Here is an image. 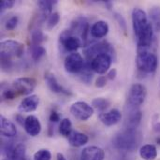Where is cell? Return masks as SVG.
Masks as SVG:
<instances>
[{"mask_svg":"<svg viewBox=\"0 0 160 160\" xmlns=\"http://www.w3.org/2000/svg\"><path fill=\"white\" fill-rule=\"evenodd\" d=\"M138 136L136 129L127 128L125 131L115 136L113 140V145L124 151H133L138 145Z\"/></svg>","mask_w":160,"mask_h":160,"instance_id":"6da1fadb","label":"cell"},{"mask_svg":"<svg viewBox=\"0 0 160 160\" xmlns=\"http://www.w3.org/2000/svg\"><path fill=\"white\" fill-rule=\"evenodd\" d=\"M24 46L19 41L8 39L2 41L0 44L1 59L12 60V58H19L23 54Z\"/></svg>","mask_w":160,"mask_h":160,"instance_id":"7a4b0ae2","label":"cell"},{"mask_svg":"<svg viewBox=\"0 0 160 160\" xmlns=\"http://www.w3.org/2000/svg\"><path fill=\"white\" fill-rule=\"evenodd\" d=\"M136 64L141 71L144 73H152L158 68V56L152 52H138Z\"/></svg>","mask_w":160,"mask_h":160,"instance_id":"3957f363","label":"cell"},{"mask_svg":"<svg viewBox=\"0 0 160 160\" xmlns=\"http://www.w3.org/2000/svg\"><path fill=\"white\" fill-rule=\"evenodd\" d=\"M147 90L144 85L141 83H134L128 92V104L130 107L138 108L145 100Z\"/></svg>","mask_w":160,"mask_h":160,"instance_id":"277c9868","label":"cell"},{"mask_svg":"<svg viewBox=\"0 0 160 160\" xmlns=\"http://www.w3.org/2000/svg\"><path fill=\"white\" fill-rule=\"evenodd\" d=\"M86 59L91 62L96 56L102 54V53H108L112 56V46L106 42V41H101V42H97V43H93L91 45H88L84 48L83 51Z\"/></svg>","mask_w":160,"mask_h":160,"instance_id":"5b68a950","label":"cell"},{"mask_svg":"<svg viewBox=\"0 0 160 160\" xmlns=\"http://www.w3.org/2000/svg\"><path fill=\"white\" fill-rule=\"evenodd\" d=\"M151 23V22L148 21L146 13L139 8H136L132 11V24L135 36L138 37L142 32H143L148 25Z\"/></svg>","mask_w":160,"mask_h":160,"instance_id":"8992f818","label":"cell"},{"mask_svg":"<svg viewBox=\"0 0 160 160\" xmlns=\"http://www.w3.org/2000/svg\"><path fill=\"white\" fill-rule=\"evenodd\" d=\"M70 112L76 119L86 121L94 114V108L84 101H78L72 104Z\"/></svg>","mask_w":160,"mask_h":160,"instance_id":"52a82bcc","label":"cell"},{"mask_svg":"<svg viewBox=\"0 0 160 160\" xmlns=\"http://www.w3.org/2000/svg\"><path fill=\"white\" fill-rule=\"evenodd\" d=\"M37 82L33 78H27L22 77L15 80L12 84V88L15 90L17 95H29L31 94L35 87H36Z\"/></svg>","mask_w":160,"mask_h":160,"instance_id":"ba28073f","label":"cell"},{"mask_svg":"<svg viewBox=\"0 0 160 160\" xmlns=\"http://www.w3.org/2000/svg\"><path fill=\"white\" fill-rule=\"evenodd\" d=\"M64 66L68 72L79 73L84 67V60L79 52H71L66 57Z\"/></svg>","mask_w":160,"mask_h":160,"instance_id":"9c48e42d","label":"cell"},{"mask_svg":"<svg viewBox=\"0 0 160 160\" xmlns=\"http://www.w3.org/2000/svg\"><path fill=\"white\" fill-rule=\"evenodd\" d=\"M91 68L98 74L106 73L112 65V56L108 53H102L96 56L91 62Z\"/></svg>","mask_w":160,"mask_h":160,"instance_id":"30bf717a","label":"cell"},{"mask_svg":"<svg viewBox=\"0 0 160 160\" xmlns=\"http://www.w3.org/2000/svg\"><path fill=\"white\" fill-rule=\"evenodd\" d=\"M60 39L65 50L68 52H75L82 46V41L78 37L74 35H68L67 32H64L61 35Z\"/></svg>","mask_w":160,"mask_h":160,"instance_id":"8fae6325","label":"cell"},{"mask_svg":"<svg viewBox=\"0 0 160 160\" xmlns=\"http://www.w3.org/2000/svg\"><path fill=\"white\" fill-rule=\"evenodd\" d=\"M105 152L98 146L85 147L81 153V160H104Z\"/></svg>","mask_w":160,"mask_h":160,"instance_id":"7c38bea8","label":"cell"},{"mask_svg":"<svg viewBox=\"0 0 160 160\" xmlns=\"http://www.w3.org/2000/svg\"><path fill=\"white\" fill-rule=\"evenodd\" d=\"M45 82L47 86L49 87V89L55 93V94H62V95H66V96H70L71 92H69L68 90H67L66 88H64L62 85L59 84L57 79L55 78V76L51 73V72H47L45 73Z\"/></svg>","mask_w":160,"mask_h":160,"instance_id":"4fadbf2b","label":"cell"},{"mask_svg":"<svg viewBox=\"0 0 160 160\" xmlns=\"http://www.w3.org/2000/svg\"><path fill=\"white\" fill-rule=\"evenodd\" d=\"M24 129L26 133L32 137L38 136L41 131V124L38 117L35 115H29L25 118L24 122Z\"/></svg>","mask_w":160,"mask_h":160,"instance_id":"5bb4252c","label":"cell"},{"mask_svg":"<svg viewBox=\"0 0 160 160\" xmlns=\"http://www.w3.org/2000/svg\"><path fill=\"white\" fill-rule=\"evenodd\" d=\"M100 121L108 127L118 124L122 119V113L117 109H112L107 112H103L99 115Z\"/></svg>","mask_w":160,"mask_h":160,"instance_id":"9a60e30c","label":"cell"},{"mask_svg":"<svg viewBox=\"0 0 160 160\" xmlns=\"http://www.w3.org/2000/svg\"><path fill=\"white\" fill-rule=\"evenodd\" d=\"M39 104V98L37 95H31L22 100L19 110L22 112H32L37 110Z\"/></svg>","mask_w":160,"mask_h":160,"instance_id":"2e32d148","label":"cell"},{"mask_svg":"<svg viewBox=\"0 0 160 160\" xmlns=\"http://www.w3.org/2000/svg\"><path fill=\"white\" fill-rule=\"evenodd\" d=\"M0 132L1 135L7 138H12L16 136L17 129L16 126L4 116L0 117Z\"/></svg>","mask_w":160,"mask_h":160,"instance_id":"e0dca14e","label":"cell"},{"mask_svg":"<svg viewBox=\"0 0 160 160\" xmlns=\"http://www.w3.org/2000/svg\"><path fill=\"white\" fill-rule=\"evenodd\" d=\"M108 32L109 25L105 21H98L95 22L90 29V34L95 38H102L107 36Z\"/></svg>","mask_w":160,"mask_h":160,"instance_id":"ac0fdd59","label":"cell"},{"mask_svg":"<svg viewBox=\"0 0 160 160\" xmlns=\"http://www.w3.org/2000/svg\"><path fill=\"white\" fill-rule=\"evenodd\" d=\"M142 117V112L138 110L137 108L131 107L129 115L128 116V128H127L136 129L141 123Z\"/></svg>","mask_w":160,"mask_h":160,"instance_id":"d6986e66","label":"cell"},{"mask_svg":"<svg viewBox=\"0 0 160 160\" xmlns=\"http://www.w3.org/2000/svg\"><path fill=\"white\" fill-rule=\"evenodd\" d=\"M89 139L86 134L78 132V131H72V133L68 137V142L70 145L74 147H81L83 146L88 142Z\"/></svg>","mask_w":160,"mask_h":160,"instance_id":"ffe728a7","label":"cell"},{"mask_svg":"<svg viewBox=\"0 0 160 160\" xmlns=\"http://www.w3.org/2000/svg\"><path fill=\"white\" fill-rule=\"evenodd\" d=\"M140 156L144 160H155L158 157L157 147L153 144H145L141 147Z\"/></svg>","mask_w":160,"mask_h":160,"instance_id":"44dd1931","label":"cell"},{"mask_svg":"<svg viewBox=\"0 0 160 160\" xmlns=\"http://www.w3.org/2000/svg\"><path fill=\"white\" fill-rule=\"evenodd\" d=\"M57 3V1H52V0H48V1H45V0H41V1H38V7L40 8V10H41V14L47 18L48 16H50L52 14V8L53 6Z\"/></svg>","mask_w":160,"mask_h":160,"instance_id":"7402d4cb","label":"cell"},{"mask_svg":"<svg viewBox=\"0 0 160 160\" xmlns=\"http://www.w3.org/2000/svg\"><path fill=\"white\" fill-rule=\"evenodd\" d=\"M30 53L31 57L34 61L40 60L46 54V49L41 45H33L30 46Z\"/></svg>","mask_w":160,"mask_h":160,"instance_id":"603a6c76","label":"cell"},{"mask_svg":"<svg viewBox=\"0 0 160 160\" xmlns=\"http://www.w3.org/2000/svg\"><path fill=\"white\" fill-rule=\"evenodd\" d=\"M59 131L64 137H69V135L72 133V123L69 119L64 118L59 126Z\"/></svg>","mask_w":160,"mask_h":160,"instance_id":"cb8c5ba5","label":"cell"},{"mask_svg":"<svg viewBox=\"0 0 160 160\" xmlns=\"http://www.w3.org/2000/svg\"><path fill=\"white\" fill-rule=\"evenodd\" d=\"M150 19L154 29L160 30V8H153L150 10Z\"/></svg>","mask_w":160,"mask_h":160,"instance_id":"d4e9b609","label":"cell"},{"mask_svg":"<svg viewBox=\"0 0 160 160\" xmlns=\"http://www.w3.org/2000/svg\"><path fill=\"white\" fill-rule=\"evenodd\" d=\"M109 106H110V101L104 98H98L92 101V107L99 112L105 111Z\"/></svg>","mask_w":160,"mask_h":160,"instance_id":"484cf974","label":"cell"},{"mask_svg":"<svg viewBox=\"0 0 160 160\" xmlns=\"http://www.w3.org/2000/svg\"><path fill=\"white\" fill-rule=\"evenodd\" d=\"M31 40L33 45H40L45 40V36L39 28H35L31 31Z\"/></svg>","mask_w":160,"mask_h":160,"instance_id":"4316f807","label":"cell"},{"mask_svg":"<svg viewBox=\"0 0 160 160\" xmlns=\"http://www.w3.org/2000/svg\"><path fill=\"white\" fill-rule=\"evenodd\" d=\"M91 69H92V68H91L90 63L87 64L86 66L84 65L83 68H82V71H81V76H80L82 82H86V83H89V82L92 81V79H93V74H92V72H91Z\"/></svg>","mask_w":160,"mask_h":160,"instance_id":"83f0119b","label":"cell"},{"mask_svg":"<svg viewBox=\"0 0 160 160\" xmlns=\"http://www.w3.org/2000/svg\"><path fill=\"white\" fill-rule=\"evenodd\" d=\"M52 154L47 149H40L34 155V160H51Z\"/></svg>","mask_w":160,"mask_h":160,"instance_id":"f1b7e54d","label":"cell"},{"mask_svg":"<svg viewBox=\"0 0 160 160\" xmlns=\"http://www.w3.org/2000/svg\"><path fill=\"white\" fill-rule=\"evenodd\" d=\"M60 21V16L57 12H54V13H52L49 18H48V21H47V28L49 30L52 29L53 27H55L57 25V23L59 22Z\"/></svg>","mask_w":160,"mask_h":160,"instance_id":"f546056e","label":"cell"},{"mask_svg":"<svg viewBox=\"0 0 160 160\" xmlns=\"http://www.w3.org/2000/svg\"><path fill=\"white\" fill-rule=\"evenodd\" d=\"M18 21H19V19H18L17 16H13V17L9 18L6 22V23H5L6 29L7 30H13V29H15L17 24H18Z\"/></svg>","mask_w":160,"mask_h":160,"instance_id":"4dcf8cb0","label":"cell"},{"mask_svg":"<svg viewBox=\"0 0 160 160\" xmlns=\"http://www.w3.org/2000/svg\"><path fill=\"white\" fill-rule=\"evenodd\" d=\"M17 96V93L15 92V90L13 88L10 89H6L3 91L2 93V98L4 99H8V100H12L15 98V97Z\"/></svg>","mask_w":160,"mask_h":160,"instance_id":"1f68e13d","label":"cell"},{"mask_svg":"<svg viewBox=\"0 0 160 160\" xmlns=\"http://www.w3.org/2000/svg\"><path fill=\"white\" fill-rule=\"evenodd\" d=\"M13 62L8 59H1V68L4 71H8L12 68Z\"/></svg>","mask_w":160,"mask_h":160,"instance_id":"d6a6232c","label":"cell"},{"mask_svg":"<svg viewBox=\"0 0 160 160\" xmlns=\"http://www.w3.org/2000/svg\"><path fill=\"white\" fill-rule=\"evenodd\" d=\"M14 4H15L14 0H9V1L4 0V1H1V3H0V10L4 11L7 8H12L14 6Z\"/></svg>","mask_w":160,"mask_h":160,"instance_id":"836d02e7","label":"cell"},{"mask_svg":"<svg viewBox=\"0 0 160 160\" xmlns=\"http://www.w3.org/2000/svg\"><path fill=\"white\" fill-rule=\"evenodd\" d=\"M107 77L105 76H99L97 81H96V86L98 87V88H101V87H104L106 84H107Z\"/></svg>","mask_w":160,"mask_h":160,"instance_id":"e575fe53","label":"cell"},{"mask_svg":"<svg viewBox=\"0 0 160 160\" xmlns=\"http://www.w3.org/2000/svg\"><path fill=\"white\" fill-rule=\"evenodd\" d=\"M114 15H115V19L118 21V22L121 25V27L126 31L127 30V23H126V21H125L124 17L122 15H120L119 13H115Z\"/></svg>","mask_w":160,"mask_h":160,"instance_id":"d590c367","label":"cell"},{"mask_svg":"<svg viewBox=\"0 0 160 160\" xmlns=\"http://www.w3.org/2000/svg\"><path fill=\"white\" fill-rule=\"evenodd\" d=\"M60 120V115L56 111H52L50 114V121L52 123H57Z\"/></svg>","mask_w":160,"mask_h":160,"instance_id":"8d00e7d4","label":"cell"},{"mask_svg":"<svg viewBox=\"0 0 160 160\" xmlns=\"http://www.w3.org/2000/svg\"><path fill=\"white\" fill-rule=\"evenodd\" d=\"M116 74H117L116 69H115V68H112V69H111V70L108 72V74H107V78H108V79H110V80H114V79H115V77H116Z\"/></svg>","mask_w":160,"mask_h":160,"instance_id":"74e56055","label":"cell"},{"mask_svg":"<svg viewBox=\"0 0 160 160\" xmlns=\"http://www.w3.org/2000/svg\"><path fill=\"white\" fill-rule=\"evenodd\" d=\"M16 120H17V122L20 124V125H22V126H24V122H25V119L22 116V115H17L16 116Z\"/></svg>","mask_w":160,"mask_h":160,"instance_id":"f35d334b","label":"cell"},{"mask_svg":"<svg viewBox=\"0 0 160 160\" xmlns=\"http://www.w3.org/2000/svg\"><path fill=\"white\" fill-rule=\"evenodd\" d=\"M56 158H57V160H67L66 158L64 157V155H62L61 153H58L57 156H56Z\"/></svg>","mask_w":160,"mask_h":160,"instance_id":"ab89813d","label":"cell"},{"mask_svg":"<svg viewBox=\"0 0 160 160\" xmlns=\"http://www.w3.org/2000/svg\"><path fill=\"white\" fill-rule=\"evenodd\" d=\"M154 128H155V130H156L157 132H160V123H157V124L155 125Z\"/></svg>","mask_w":160,"mask_h":160,"instance_id":"60d3db41","label":"cell"},{"mask_svg":"<svg viewBox=\"0 0 160 160\" xmlns=\"http://www.w3.org/2000/svg\"><path fill=\"white\" fill-rule=\"evenodd\" d=\"M157 142H158V144H160V138H158V139H157Z\"/></svg>","mask_w":160,"mask_h":160,"instance_id":"b9f144b4","label":"cell"}]
</instances>
